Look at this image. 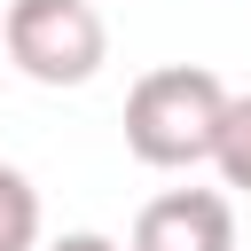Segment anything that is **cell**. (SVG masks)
Masks as SVG:
<instances>
[{"instance_id":"obj_2","label":"cell","mask_w":251,"mask_h":251,"mask_svg":"<svg viewBox=\"0 0 251 251\" xmlns=\"http://www.w3.org/2000/svg\"><path fill=\"white\" fill-rule=\"evenodd\" d=\"M0 47L31 86H86L110 63V24L94 0H8Z\"/></svg>"},{"instance_id":"obj_6","label":"cell","mask_w":251,"mask_h":251,"mask_svg":"<svg viewBox=\"0 0 251 251\" xmlns=\"http://www.w3.org/2000/svg\"><path fill=\"white\" fill-rule=\"evenodd\" d=\"M47 251H126V243H110V235H94V227H78V235H55Z\"/></svg>"},{"instance_id":"obj_5","label":"cell","mask_w":251,"mask_h":251,"mask_svg":"<svg viewBox=\"0 0 251 251\" xmlns=\"http://www.w3.org/2000/svg\"><path fill=\"white\" fill-rule=\"evenodd\" d=\"M220 180L227 188H251V94H227V118H220V149H212Z\"/></svg>"},{"instance_id":"obj_3","label":"cell","mask_w":251,"mask_h":251,"mask_svg":"<svg viewBox=\"0 0 251 251\" xmlns=\"http://www.w3.org/2000/svg\"><path fill=\"white\" fill-rule=\"evenodd\" d=\"M133 251H235V204L220 188H165L141 204Z\"/></svg>"},{"instance_id":"obj_1","label":"cell","mask_w":251,"mask_h":251,"mask_svg":"<svg viewBox=\"0 0 251 251\" xmlns=\"http://www.w3.org/2000/svg\"><path fill=\"white\" fill-rule=\"evenodd\" d=\"M220 118H227V86L204 63H157L126 86V149L157 173H188L212 165L220 149Z\"/></svg>"},{"instance_id":"obj_4","label":"cell","mask_w":251,"mask_h":251,"mask_svg":"<svg viewBox=\"0 0 251 251\" xmlns=\"http://www.w3.org/2000/svg\"><path fill=\"white\" fill-rule=\"evenodd\" d=\"M31 243H39V188L16 165H0V251H31Z\"/></svg>"}]
</instances>
